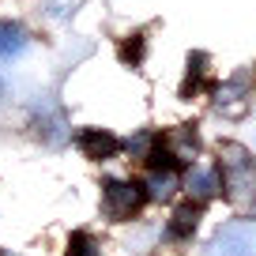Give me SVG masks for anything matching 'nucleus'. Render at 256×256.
Instances as JSON below:
<instances>
[{
	"label": "nucleus",
	"mask_w": 256,
	"mask_h": 256,
	"mask_svg": "<svg viewBox=\"0 0 256 256\" xmlns=\"http://www.w3.org/2000/svg\"><path fill=\"white\" fill-rule=\"evenodd\" d=\"M215 166H218V177H222L226 204H234L241 211L256 208V154H252V147L238 144V140H222Z\"/></svg>",
	"instance_id": "obj_1"
},
{
	"label": "nucleus",
	"mask_w": 256,
	"mask_h": 256,
	"mask_svg": "<svg viewBox=\"0 0 256 256\" xmlns=\"http://www.w3.org/2000/svg\"><path fill=\"white\" fill-rule=\"evenodd\" d=\"M204 151V140H200V128L196 124H174L166 128L158 140H154V151H151V166H184L188 170L192 162H200Z\"/></svg>",
	"instance_id": "obj_2"
},
{
	"label": "nucleus",
	"mask_w": 256,
	"mask_h": 256,
	"mask_svg": "<svg viewBox=\"0 0 256 256\" xmlns=\"http://www.w3.org/2000/svg\"><path fill=\"white\" fill-rule=\"evenodd\" d=\"M208 98H211V110H215L218 117H226V120L245 117V113L252 110V102H256V72L245 68V72H234V76H226V80H215V87L208 90Z\"/></svg>",
	"instance_id": "obj_3"
},
{
	"label": "nucleus",
	"mask_w": 256,
	"mask_h": 256,
	"mask_svg": "<svg viewBox=\"0 0 256 256\" xmlns=\"http://www.w3.org/2000/svg\"><path fill=\"white\" fill-rule=\"evenodd\" d=\"M144 204H147L144 181H124V177L102 181V215L110 218V222H128Z\"/></svg>",
	"instance_id": "obj_4"
},
{
	"label": "nucleus",
	"mask_w": 256,
	"mask_h": 256,
	"mask_svg": "<svg viewBox=\"0 0 256 256\" xmlns=\"http://www.w3.org/2000/svg\"><path fill=\"white\" fill-rule=\"evenodd\" d=\"M30 128H34V136L49 147H64L72 140V120H68L64 106L53 102V98H42V94L30 106Z\"/></svg>",
	"instance_id": "obj_5"
},
{
	"label": "nucleus",
	"mask_w": 256,
	"mask_h": 256,
	"mask_svg": "<svg viewBox=\"0 0 256 256\" xmlns=\"http://www.w3.org/2000/svg\"><path fill=\"white\" fill-rule=\"evenodd\" d=\"M211 256H256V226L252 218H234L222 222L211 238Z\"/></svg>",
	"instance_id": "obj_6"
},
{
	"label": "nucleus",
	"mask_w": 256,
	"mask_h": 256,
	"mask_svg": "<svg viewBox=\"0 0 256 256\" xmlns=\"http://www.w3.org/2000/svg\"><path fill=\"white\" fill-rule=\"evenodd\" d=\"M181 188L188 192L192 204H211L215 196H222V177H218L215 162H192L181 177Z\"/></svg>",
	"instance_id": "obj_7"
},
{
	"label": "nucleus",
	"mask_w": 256,
	"mask_h": 256,
	"mask_svg": "<svg viewBox=\"0 0 256 256\" xmlns=\"http://www.w3.org/2000/svg\"><path fill=\"white\" fill-rule=\"evenodd\" d=\"M76 144L94 162H110V158H117V154L124 151V140H117L110 128H80V132H76Z\"/></svg>",
	"instance_id": "obj_8"
},
{
	"label": "nucleus",
	"mask_w": 256,
	"mask_h": 256,
	"mask_svg": "<svg viewBox=\"0 0 256 256\" xmlns=\"http://www.w3.org/2000/svg\"><path fill=\"white\" fill-rule=\"evenodd\" d=\"M211 87H215V80H211V56L208 53H188L184 80H181V98L204 94V90H211Z\"/></svg>",
	"instance_id": "obj_9"
},
{
	"label": "nucleus",
	"mask_w": 256,
	"mask_h": 256,
	"mask_svg": "<svg viewBox=\"0 0 256 256\" xmlns=\"http://www.w3.org/2000/svg\"><path fill=\"white\" fill-rule=\"evenodd\" d=\"M30 49V30L19 19H0V60H19Z\"/></svg>",
	"instance_id": "obj_10"
},
{
	"label": "nucleus",
	"mask_w": 256,
	"mask_h": 256,
	"mask_svg": "<svg viewBox=\"0 0 256 256\" xmlns=\"http://www.w3.org/2000/svg\"><path fill=\"white\" fill-rule=\"evenodd\" d=\"M204 218V204H181V208H174V215H170L166 222V238L174 241H192V234H196V226H200Z\"/></svg>",
	"instance_id": "obj_11"
},
{
	"label": "nucleus",
	"mask_w": 256,
	"mask_h": 256,
	"mask_svg": "<svg viewBox=\"0 0 256 256\" xmlns=\"http://www.w3.org/2000/svg\"><path fill=\"white\" fill-rule=\"evenodd\" d=\"M144 188H147V200H170V196L181 188V174H177L174 166H151Z\"/></svg>",
	"instance_id": "obj_12"
},
{
	"label": "nucleus",
	"mask_w": 256,
	"mask_h": 256,
	"mask_svg": "<svg viewBox=\"0 0 256 256\" xmlns=\"http://www.w3.org/2000/svg\"><path fill=\"white\" fill-rule=\"evenodd\" d=\"M144 49H147V38H144V30L128 34V38L120 42V60L136 68V64H144Z\"/></svg>",
	"instance_id": "obj_13"
},
{
	"label": "nucleus",
	"mask_w": 256,
	"mask_h": 256,
	"mask_svg": "<svg viewBox=\"0 0 256 256\" xmlns=\"http://www.w3.org/2000/svg\"><path fill=\"white\" fill-rule=\"evenodd\" d=\"M64 256H102V248H98V241L90 238V234H72Z\"/></svg>",
	"instance_id": "obj_14"
},
{
	"label": "nucleus",
	"mask_w": 256,
	"mask_h": 256,
	"mask_svg": "<svg viewBox=\"0 0 256 256\" xmlns=\"http://www.w3.org/2000/svg\"><path fill=\"white\" fill-rule=\"evenodd\" d=\"M8 98V83H4V76H0V102Z\"/></svg>",
	"instance_id": "obj_15"
}]
</instances>
